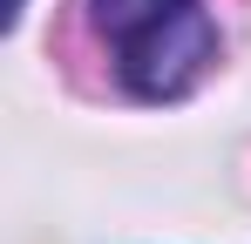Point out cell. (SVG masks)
<instances>
[{
	"label": "cell",
	"instance_id": "cell-1",
	"mask_svg": "<svg viewBox=\"0 0 251 244\" xmlns=\"http://www.w3.org/2000/svg\"><path fill=\"white\" fill-rule=\"evenodd\" d=\"M95 34L116 48V75L143 102H176L217 61V27L197 0H82Z\"/></svg>",
	"mask_w": 251,
	"mask_h": 244
},
{
	"label": "cell",
	"instance_id": "cell-2",
	"mask_svg": "<svg viewBox=\"0 0 251 244\" xmlns=\"http://www.w3.org/2000/svg\"><path fill=\"white\" fill-rule=\"evenodd\" d=\"M14 14H21V0H14Z\"/></svg>",
	"mask_w": 251,
	"mask_h": 244
}]
</instances>
